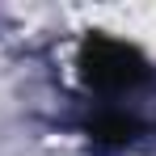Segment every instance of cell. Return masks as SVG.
<instances>
[{
    "label": "cell",
    "instance_id": "6da1fadb",
    "mask_svg": "<svg viewBox=\"0 0 156 156\" xmlns=\"http://www.w3.org/2000/svg\"><path fill=\"white\" fill-rule=\"evenodd\" d=\"M76 101H135L156 93V63L127 38L89 30L76 42Z\"/></svg>",
    "mask_w": 156,
    "mask_h": 156
}]
</instances>
